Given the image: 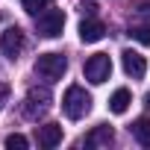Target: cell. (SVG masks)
<instances>
[{"instance_id": "6da1fadb", "label": "cell", "mask_w": 150, "mask_h": 150, "mask_svg": "<svg viewBox=\"0 0 150 150\" xmlns=\"http://www.w3.org/2000/svg\"><path fill=\"white\" fill-rule=\"evenodd\" d=\"M62 112L71 118V121H80L91 112V94L83 88V86H68L65 97H62Z\"/></svg>"}, {"instance_id": "7a4b0ae2", "label": "cell", "mask_w": 150, "mask_h": 150, "mask_svg": "<svg viewBox=\"0 0 150 150\" xmlns=\"http://www.w3.org/2000/svg\"><path fill=\"white\" fill-rule=\"evenodd\" d=\"M50 103H53V94H50L47 86H35V88H30L27 97H24V118H30V121L44 118V115L50 112Z\"/></svg>"}, {"instance_id": "3957f363", "label": "cell", "mask_w": 150, "mask_h": 150, "mask_svg": "<svg viewBox=\"0 0 150 150\" xmlns=\"http://www.w3.org/2000/svg\"><path fill=\"white\" fill-rule=\"evenodd\" d=\"M65 71H68V59H65L62 53H41V56L35 59V74H38L41 80H47V83L62 80Z\"/></svg>"}, {"instance_id": "277c9868", "label": "cell", "mask_w": 150, "mask_h": 150, "mask_svg": "<svg viewBox=\"0 0 150 150\" xmlns=\"http://www.w3.org/2000/svg\"><path fill=\"white\" fill-rule=\"evenodd\" d=\"M38 35H44V38H56V35H62V30H65V12L62 9H44L41 15H38Z\"/></svg>"}, {"instance_id": "5b68a950", "label": "cell", "mask_w": 150, "mask_h": 150, "mask_svg": "<svg viewBox=\"0 0 150 150\" xmlns=\"http://www.w3.org/2000/svg\"><path fill=\"white\" fill-rule=\"evenodd\" d=\"M109 74H112V59H109L106 53H94V56L86 62V80H88V83L100 86V83L109 80Z\"/></svg>"}, {"instance_id": "8992f818", "label": "cell", "mask_w": 150, "mask_h": 150, "mask_svg": "<svg viewBox=\"0 0 150 150\" xmlns=\"http://www.w3.org/2000/svg\"><path fill=\"white\" fill-rule=\"evenodd\" d=\"M24 44H27V41H24V33H21L18 27H9V30H6L3 35H0V50H3V53H6V56H9L12 62H15V59L21 56Z\"/></svg>"}, {"instance_id": "52a82bcc", "label": "cell", "mask_w": 150, "mask_h": 150, "mask_svg": "<svg viewBox=\"0 0 150 150\" xmlns=\"http://www.w3.org/2000/svg\"><path fill=\"white\" fill-rule=\"evenodd\" d=\"M121 59H124V71L129 74L132 80H141V77H144L147 62H144V56H141V53H135V50H124V53H121Z\"/></svg>"}, {"instance_id": "ba28073f", "label": "cell", "mask_w": 150, "mask_h": 150, "mask_svg": "<svg viewBox=\"0 0 150 150\" xmlns=\"http://www.w3.org/2000/svg\"><path fill=\"white\" fill-rule=\"evenodd\" d=\"M103 33H106V27H103L97 18H86V21L80 24V38H83L86 44H94V41H100V38H103Z\"/></svg>"}, {"instance_id": "9c48e42d", "label": "cell", "mask_w": 150, "mask_h": 150, "mask_svg": "<svg viewBox=\"0 0 150 150\" xmlns=\"http://www.w3.org/2000/svg\"><path fill=\"white\" fill-rule=\"evenodd\" d=\"M112 138H115L112 127L100 124V127H94V129L86 135V147H109V144H112Z\"/></svg>"}, {"instance_id": "30bf717a", "label": "cell", "mask_w": 150, "mask_h": 150, "mask_svg": "<svg viewBox=\"0 0 150 150\" xmlns=\"http://www.w3.org/2000/svg\"><path fill=\"white\" fill-rule=\"evenodd\" d=\"M62 141V127L59 124H44V127H38V144L41 147H56Z\"/></svg>"}, {"instance_id": "8fae6325", "label": "cell", "mask_w": 150, "mask_h": 150, "mask_svg": "<svg viewBox=\"0 0 150 150\" xmlns=\"http://www.w3.org/2000/svg\"><path fill=\"white\" fill-rule=\"evenodd\" d=\"M129 132H132V138H135L141 147H150V121H147V118H138V121L129 127Z\"/></svg>"}, {"instance_id": "7c38bea8", "label": "cell", "mask_w": 150, "mask_h": 150, "mask_svg": "<svg viewBox=\"0 0 150 150\" xmlns=\"http://www.w3.org/2000/svg\"><path fill=\"white\" fill-rule=\"evenodd\" d=\"M129 103H132L129 91H127V88H118V91L112 94V100H109V109H112L115 115H124V112L129 109Z\"/></svg>"}, {"instance_id": "4fadbf2b", "label": "cell", "mask_w": 150, "mask_h": 150, "mask_svg": "<svg viewBox=\"0 0 150 150\" xmlns=\"http://www.w3.org/2000/svg\"><path fill=\"white\" fill-rule=\"evenodd\" d=\"M21 3L30 15H41L44 9H50V0H21Z\"/></svg>"}, {"instance_id": "5bb4252c", "label": "cell", "mask_w": 150, "mask_h": 150, "mask_svg": "<svg viewBox=\"0 0 150 150\" xmlns=\"http://www.w3.org/2000/svg\"><path fill=\"white\" fill-rule=\"evenodd\" d=\"M6 147H9V150H27L30 141H27L21 132H12V135H6Z\"/></svg>"}, {"instance_id": "9a60e30c", "label": "cell", "mask_w": 150, "mask_h": 150, "mask_svg": "<svg viewBox=\"0 0 150 150\" xmlns=\"http://www.w3.org/2000/svg\"><path fill=\"white\" fill-rule=\"evenodd\" d=\"M129 35H132L135 41H141V44H150V27H132Z\"/></svg>"}, {"instance_id": "2e32d148", "label": "cell", "mask_w": 150, "mask_h": 150, "mask_svg": "<svg viewBox=\"0 0 150 150\" xmlns=\"http://www.w3.org/2000/svg\"><path fill=\"white\" fill-rule=\"evenodd\" d=\"M80 12H83L86 18H94V12H97V6H94V3H86V0H83V3H80Z\"/></svg>"}, {"instance_id": "e0dca14e", "label": "cell", "mask_w": 150, "mask_h": 150, "mask_svg": "<svg viewBox=\"0 0 150 150\" xmlns=\"http://www.w3.org/2000/svg\"><path fill=\"white\" fill-rule=\"evenodd\" d=\"M6 97H9V86H0V106L6 103Z\"/></svg>"}]
</instances>
